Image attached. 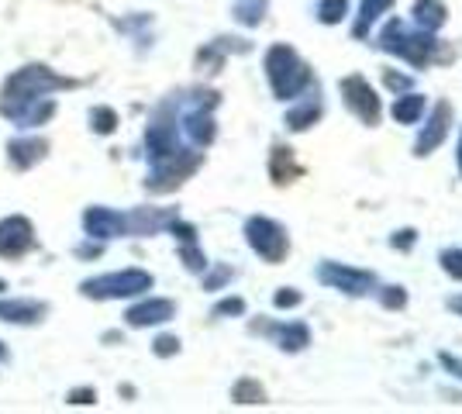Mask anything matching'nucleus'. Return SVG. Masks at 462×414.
Wrapping results in <instances>:
<instances>
[{"mask_svg": "<svg viewBox=\"0 0 462 414\" xmlns=\"http://www.w3.org/2000/svg\"><path fill=\"white\" fill-rule=\"evenodd\" d=\"M263 66H266V79H270L276 100H297L314 87V73H310V66L300 60V52L293 45H283V41L270 45Z\"/></svg>", "mask_w": 462, "mask_h": 414, "instance_id": "nucleus-1", "label": "nucleus"}, {"mask_svg": "<svg viewBox=\"0 0 462 414\" xmlns=\"http://www.w3.org/2000/svg\"><path fill=\"white\" fill-rule=\"evenodd\" d=\"M66 90V87H77V79H66V77H56V73H49L45 66H21L14 77L4 83V94H0V111L7 115V118H18V111L28 104H35L42 100V94H49V90Z\"/></svg>", "mask_w": 462, "mask_h": 414, "instance_id": "nucleus-2", "label": "nucleus"}, {"mask_svg": "<svg viewBox=\"0 0 462 414\" xmlns=\"http://www.w3.org/2000/svg\"><path fill=\"white\" fill-rule=\"evenodd\" d=\"M376 45L390 52V56H397V60L411 62V66H418L424 69L428 62L439 56V49H442V41L435 39L431 32H421V28H411L407 21H386L383 32H380V39Z\"/></svg>", "mask_w": 462, "mask_h": 414, "instance_id": "nucleus-3", "label": "nucleus"}, {"mask_svg": "<svg viewBox=\"0 0 462 414\" xmlns=\"http://www.w3.org/2000/svg\"><path fill=\"white\" fill-rule=\"evenodd\" d=\"M152 283L155 280L149 270H117V273H104L79 283V294L90 300H121V297H138L152 290Z\"/></svg>", "mask_w": 462, "mask_h": 414, "instance_id": "nucleus-4", "label": "nucleus"}, {"mask_svg": "<svg viewBox=\"0 0 462 414\" xmlns=\"http://www.w3.org/2000/svg\"><path fill=\"white\" fill-rule=\"evenodd\" d=\"M245 242H249L252 253L263 259V262H270V266L283 262L290 253L287 228L266 215H252L249 221H245Z\"/></svg>", "mask_w": 462, "mask_h": 414, "instance_id": "nucleus-5", "label": "nucleus"}, {"mask_svg": "<svg viewBox=\"0 0 462 414\" xmlns=\"http://www.w3.org/2000/svg\"><path fill=\"white\" fill-rule=\"evenodd\" d=\"M318 280L331 287V290H338V294H348V297H369L376 294V287H380V280L373 270H356V266H346V262H331L325 259L321 266H318Z\"/></svg>", "mask_w": 462, "mask_h": 414, "instance_id": "nucleus-6", "label": "nucleus"}, {"mask_svg": "<svg viewBox=\"0 0 462 414\" xmlns=\"http://www.w3.org/2000/svg\"><path fill=\"white\" fill-rule=\"evenodd\" d=\"M338 94H342L348 111L363 121L366 128H376V124H380V118H383V104H380V97H376V90H373V83H369L366 77H359V73L342 77L338 79Z\"/></svg>", "mask_w": 462, "mask_h": 414, "instance_id": "nucleus-7", "label": "nucleus"}, {"mask_svg": "<svg viewBox=\"0 0 462 414\" xmlns=\"http://www.w3.org/2000/svg\"><path fill=\"white\" fill-rule=\"evenodd\" d=\"M200 162H204L200 152H183V149H176L173 156H166L155 162L152 177H149L145 187H149L152 194H166V190H173V187H180L183 179L190 177Z\"/></svg>", "mask_w": 462, "mask_h": 414, "instance_id": "nucleus-8", "label": "nucleus"}, {"mask_svg": "<svg viewBox=\"0 0 462 414\" xmlns=\"http://www.w3.org/2000/svg\"><path fill=\"white\" fill-rule=\"evenodd\" d=\"M39 238H35V225L28 217L11 215L0 221V259H21L35 253Z\"/></svg>", "mask_w": 462, "mask_h": 414, "instance_id": "nucleus-9", "label": "nucleus"}, {"mask_svg": "<svg viewBox=\"0 0 462 414\" xmlns=\"http://www.w3.org/2000/svg\"><path fill=\"white\" fill-rule=\"evenodd\" d=\"M452 118H456L452 104H448V100H439V104L431 107L428 121H424V128L418 132V138H414V156L418 159L431 156L445 138H448V132H452Z\"/></svg>", "mask_w": 462, "mask_h": 414, "instance_id": "nucleus-10", "label": "nucleus"}, {"mask_svg": "<svg viewBox=\"0 0 462 414\" xmlns=\"http://www.w3.org/2000/svg\"><path fill=\"white\" fill-rule=\"evenodd\" d=\"M173 317L176 300H170V297H145V300H138L125 311V325L128 328H152V325H166Z\"/></svg>", "mask_w": 462, "mask_h": 414, "instance_id": "nucleus-11", "label": "nucleus"}, {"mask_svg": "<svg viewBox=\"0 0 462 414\" xmlns=\"http://www.w3.org/2000/svg\"><path fill=\"white\" fill-rule=\"evenodd\" d=\"M83 232H87V238H97V242L128 235V215H117L111 207L94 204V207L83 211Z\"/></svg>", "mask_w": 462, "mask_h": 414, "instance_id": "nucleus-12", "label": "nucleus"}, {"mask_svg": "<svg viewBox=\"0 0 462 414\" xmlns=\"http://www.w3.org/2000/svg\"><path fill=\"white\" fill-rule=\"evenodd\" d=\"M214 104H217V94H208V100H200V104H193V111L183 118V128H187V135H190L193 145H211L214 135H217V128H214Z\"/></svg>", "mask_w": 462, "mask_h": 414, "instance_id": "nucleus-13", "label": "nucleus"}, {"mask_svg": "<svg viewBox=\"0 0 462 414\" xmlns=\"http://www.w3.org/2000/svg\"><path fill=\"white\" fill-rule=\"evenodd\" d=\"M45 317H49L45 300H32V297L0 300V321H7V325H42Z\"/></svg>", "mask_w": 462, "mask_h": 414, "instance_id": "nucleus-14", "label": "nucleus"}, {"mask_svg": "<svg viewBox=\"0 0 462 414\" xmlns=\"http://www.w3.org/2000/svg\"><path fill=\"white\" fill-rule=\"evenodd\" d=\"M321 115H325V104L318 100V90L310 87L308 97L297 100V104H293V107L287 111L283 124H287L290 132H308L310 124H318V121H321Z\"/></svg>", "mask_w": 462, "mask_h": 414, "instance_id": "nucleus-15", "label": "nucleus"}, {"mask_svg": "<svg viewBox=\"0 0 462 414\" xmlns=\"http://www.w3.org/2000/svg\"><path fill=\"white\" fill-rule=\"evenodd\" d=\"M45 152H49V142L45 138H14L7 145V159H11L14 170H32L35 162L45 159Z\"/></svg>", "mask_w": 462, "mask_h": 414, "instance_id": "nucleus-16", "label": "nucleus"}, {"mask_svg": "<svg viewBox=\"0 0 462 414\" xmlns=\"http://www.w3.org/2000/svg\"><path fill=\"white\" fill-rule=\"evenodd\" d=\"M445 21H448V7H445L442 0H414V7H411V24L414 28H421V32H442Z\"/></svg>", "mask_w": 462, "mask_h": 414, "instance_id": "nucleus-17", "label": "nucleus"}, {"mask_svg": "<svg viewBox=\"0 0 462 414\" xmlns=\"http://www.w3.org/2000/svg\"><path fill=\"white\" fill-rule=\"evenodd\" d=\"M273 338H276V345L283 349V353H304L310 345V328L304 325V321H287V325H273V328H266Z\"/></svg>", "mask_w": 462, "mask_h": 414, "instance_id": "nucleus-18", "label": "nucleus"}, {"mask_svg": "<svg viewBox=\"0 0 462 414\" xmlns=\"http://www.w3.org/2000/svg\"><path fill=\"white\" fill-rule=\"evenodd\" d=\"M424 111H428V97L414 94V90L393 97V104H390V118L397 121V124H418L424 118Z\"/></svg>", "mask_w": 462, "mask_h": 414, "instance_id": "nucleus-19", "label": "nucleus"}, {"mask_svg": "<svg viewBox=\"0 0 462 414\" xmlns=\"http://www.w3.org/2000/svg\"><path fill=\"white\" fill-rule=\"evenodd\" d=\"M270 177L273 183H293V179L300 177V162H297V156H293V149L290 145H276L270 156Z\"/></svg>", "mask_w": 462, "mask_h": 414, "instance_id": "nucleus-20", "label": "nucleus"}, {"mask_svg": "<svg viewBox=\"0 0 462 414\" xmlns=\"http://www.w3.org/2000/svg\"><path fill=\"white\" fill-rule=\"evenodd\" d=\"M390 7H393V0H363L359 11H356V21H352V35L356 39H366L369 28L383 18Z\"/></svg>", "mask_w": 462, "mask_h": 414, "instance_id": "nucleus-21", "label": "nucleus"}, {"mask_svg": "<svg viewBox=\"0 0 462 414\" xmlns=\"http://www.w3.org/2000/svg\"><path fill=\"white\" fill-rule=\"evenodd\" d=\"M231 400H235V404H266V391H263L259 380L242 376V380L231 387Z\"/></svg>", "mask_w": 462, "mask_h": 414, "instance_id": "nucleus-22", "label": "nucleus"}, {"mask_svg": "<svg viewBox=\"0 0 462 414\" xmlns=\"http://www.w3.org/2000/svg\"><path fill=\"white\" fill-rule=\"evenodd\" d=\"M266 4L270 0H242L231 14H235V21L238 24H245V28H255V24H263V18H266Z\"/></svg>", "mask_w": 462, "mask_h": 414, "instance_id": "nucleus-23", "label": "nucleus"}, {"mask_svg": "<svg viewBox=\"0 0 462 414\" xmlns=\"http://www.w3.org/2000/svg\"><path fill=\"white\" fill-rule=\"evenodd\" d=\"M348 18V0H318V21L321 24H342Z\"/></svg>", "mask_w": 462, "mask_h": 414, "instance_id": "nucleus-24", "label": "nucleus"}, {"mask_svg": "<svg viewBox=\"0 0 462 414\" xmlns=\"http://www.w3.org/2000/svg\"><path fill=\"white\" fill-rule=\"evenodd\" d=\"M376 297L386 311H404L407 308V290L401 283H390V287H376Z\"/></svg>", "mask_w": 462, "mask_h": 414, "instance_id": "nucleus-25", "label": "nucleus"}, {"mask_svg": "<svg viewBox=\"0 0 462 414\" xmlns=\"http://www.w3.org/2000/svg\"><path fill=\"white\" fill-rule=\"evenodd\" d=\"M180 259H183V266H187L190 273H208V266H211L208 256L197 249V242H183V245H180Z\"/></svg>", "mask_w": 462, "mask_h": 414, "instance_id": "nucleus-26", "label": "nucleus"}, {"mask_svg": "<svg viewBox=\"0 0 462 414\" xmlns=\"http://www.w3.org/2000/svg\"><path fill=\"white\" fill-rule=\"evenodd\" d=\"M90 128H94V135H111L117 128V115L111 107H94L90 111Z\"/></svg>", "mask_w": 462, "mask_h": 414, "instance_id": "nucleus-27", "label": "nucleus"}, {"mask_svg": "<svg viewBox=\"0 0 462 414\" xmlns=\"http://www.w3.org/2000/svg\"><path fill=\"white\" fill-rule=\"evenodd\" d=\"M439 262H442L445 276L462 280V249H442V253H439Z\"/></svg>", "mask_w": 462, "mask_h": 414, "instance_id": "nucleus-28", "label": "nucleus"}, {"mask_svg": "<svg viewBox=\"0 0 462 414\" xmlns=\"http://www.w3.org/2000/svg\"><path fill=\"white\" fill-rule=\"evenodd\" d=\"M238 317V315H245V300L242 297H225V300H217L214 304V317Z\"/></svg>", "mask_w": 462, "mask_h": 414, "instance_id": "nucleus-29", "label": "nucleus"}, {"mask_svg": "<svg viewBox=\"0 0 462 414\" xmlns=\"http://www.w3.org/2000/svg\"><path fill=\"white\" fill-rule=\"evenodd\" d=\"M304 297H300V290H293V287H280L276 294H273V304L280 308V311H287V308H297Z\"/></svg>", "mask_w": 462, "mask_h": 414, "instance_id": "nucleus-30", "label": "nucleus"}, {"mask_svg": "<svg viewBox=\"0 0 462 414\" xmlns=\"http://www.w3.org/2000/svg\"><path fill=\"white\" fill-rule=\"evenodd\" d=\"M414 242H418V232H414V228H401V232H393V235H390V245H393L397 253H411V249H414Z\"/></svg>", "mask_w": 462, "mask_h": 414, "instance_id": "nucleus-31", "label": "nucleus"}, {"mask_svg": "<svg viewBox=\"0 0 462 414\" xmlns=\"http://www.w3.org/2000/svg\"><path fill=\"white\" fill-rule=\"evenodd\" d=\"M152 353L159 355V359H170V355L180 353V338H176V336H159L152 342Z\"/></svg>", "mask_w": 462, "mask_h": 414, "instance_id": "nucleus-32", "label": "nucleus"}, {"mask_svg": "<svg viewBox=\"0 0 462 414\" xmlns=\"http://www.w3.org/2000/svg\"><path fill=\"white\" fill-rule=\"evenodd\" d=\"M231 276H235V270H231V266H217L211 276H204V290H217V287H225Z\"/></svg>", "mask_w": 462, "mask_h": 414, "instance_id": "nucleus-33", "label": "nucleus"}, {"mask_svg": "<svg viewBox=\"0 0 462 414\" xmlns=\"http://www.w3.org/2000/svg\"><path fill=\"white\" fill-rule=\"evenodd\" d=\"M66 400L69 404H97V391L94 387H77V391H69Z\"/></svg>", "mask_w": 462, "mask_h": 414, "instance_id": "nucleus-34", "label": "nucleus"}, {"mask_svg": "<svg viewBox=\"0 0 462 414\" xmlns=\"http://www.w3.org/2000/svg\"><path fill=\"white\" fill-rule=\"evenodd\" d=\"M439 363H442L448 373L456 376V380H462V359L459 355H452V353H439Z\"/></svg>", "mask_w": 462, "mask_h": 414, "instance_id": "nucleus-35", "label": "nucleus"}, {"mask_svg": "<svg viewBox=\"0 0 462 414\" xmlns=\"http://www.w3.org/2000/svg\"><path fill=\"white\" fill-rule=\"evenodd\" d=\"M383 79L390 90H407V87H411V77H401V73H393V69H386Z\"/></svg>", "mask_w": 462, "mask_h": 414, "instance_id": "nucleus-36", "label": "nucleus"}, {"mask_svg": "<svg viewBox=\"0 0 462 414\" xmlns=\"http://www.w3.org/2000/svg\"><path fill=\"white\" fill-rule=\"evenodd\" d=\"M104 253V245H90V242H83V245H77V256L79 259H94Z\"/></svg>", "mask_w": 462, "mask_h": 414, "instance_id": "nucleus-37", "label": "nucleus"}, {"mask_svg": "<svg viewBox=\"0 0 462 414\" xmlns=\"http://www.w3.org/2000/svg\"><path fill=\"white\" fill-rule=\"evenodd\" d=\"M448 311H456L462 317V294L459 297H448Z\"/></svg>", "mask_w": 462, "mask_h": 414, "instance_id": "nucleus-38", "label": "nucleus"}, {"mask_svg": "<svg viewBox=\"0 0 462 414\" xmlns=\"http://www.w3.org/2000/svg\"><path fill=\"white\" fill-rule=\"evenodd\" d=\"M7 359H11V353H7V345L0 342V363H7Z\"/></svg>", "mask_w": 462, "mask_h": 414, "instance_id": "nucleus-39", "label": "nucleus"}, {"mask_svg": "<svg viewBox=\"0 0 462 414\" xmlns=\"http://www.w3.org/2000/svg\"><path fill=\"white\" fill-rule=\"evenodd\" d=\"M456 159H459V173H462V135H459V152H456Z\"/></svg>", "mask_w": 462, "mask_h": 414, "instance_id": "nucleus-40", "label": "nucleus"}, {"mask_svg": "<svg viewBox=\"0 0 462 414\" xmlns=\"http://www.w3.org/2000/svg\"><path fill=\"white\" fill-rule=\"evenodd\" d=\"M4 290H7V280H0V294H4Z\"/></svg>", "mask_w": 462, "mask_h": 414, "instance_id": "nucleus-41", "label": "nucleus"}]
</instances>
